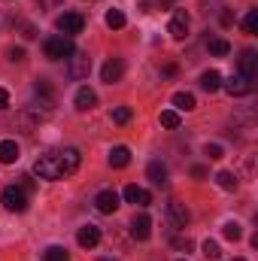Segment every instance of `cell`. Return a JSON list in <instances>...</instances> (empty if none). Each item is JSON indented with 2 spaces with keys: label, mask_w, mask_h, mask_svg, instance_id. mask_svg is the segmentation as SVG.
Segmentation results:
<instances>
[{
  "label": "cell",
  "mask_w": 258,
  "mask_h": 261,
  "mask_svg": "<svg viewBox=\"0 0 258 261\" xmlns=\"http://www.w3.org/2000/svg\"><path fill=\"white\" fill-rule=\"evenodd\" d=\"M79 164H82L79 149H73V146H67V149H49V152H43V155L37 158L34 173H37L40 179L55 182V179L73 176V173L79 170Z\"/></svg>",
  "instance_id": "1"
},
{
  "label": "cell",
  "mask_w": 258,
  "mask_h": 261,
  "mask_svg": "<svg viewBox=\"0 0 258 261\" xmlns=\"http://www.w3.org/2000/svg\"><path fill=\"white\" fill-rule=\"evenodd\" d=\"M43 52H46V58H49V61H67V58L76 52V46H73V40H70V37L58 34V37H49V40L43 43Z\"/></svg>",
  "instance_id": "2"
},
{
  "label": "cell",
  "mask_w": 258,
  "mask_h": 261,
  "mask_svg": "<svg viewBox=\"0 0 258 261\" xmlns=\"http://www.w3.org/2000/svg\"><path fill=\"white\" fill-rule=\"evenodd\" d=\"M0 203H3L9 213H24V210H28V192L18 189V186H6L3 195H0Z\"/></svg>",
  "instance_id": "3"
},
{
  "label": "cell",
  "mask_w": 258,
  "mask_h": 261,
  "mask_svg": "<svg viewBox=\"0 0 258 261\" xmlns=\"http://www.w3.org/2000/svg\"><path fill=\"white\" fill-rule=\"evenodd\" d=\"M88 73H91V58L85 52H73L67 58V76L70 79H88Z\"/></svg>",
  "instance_id": "4"
},
{
  "label": "cell",
  "mask_w": 258,
  "mask_h": 261,
  "mask_svg": "<svg viewBox=\"0 0 258 261\" xmlns=\"http://www.w3.org/2000/svg\"><path fill=\"white\" fill-rule=\"evenodd\" d=\"M55 28H58L64 37H73V34H79V31L85 28V18H82L79 12H64V15L55 18Z\"/></svg>",
  "instance_id": "5"
},
{
  "label": "cell",
  "mask_w": 258,
  "mask_h": 261,
  "mask_svg": "<svg viewBox=\"0 0 258 261\" xmlns=\"http://www.w3.org/2000/svg\"><path fill=\"white\" fill-rule=\"evenodd\" d=\"M222 88H225V91H228L231 97H246V94H252L255 82H249V79H246L243 73H234V76H231V79H228V82H225Z\"/></svg>",
  "instance_id": "6"
},
{
  "label": "cell",
  "mask_w": 258,
  "mask_h": 261,
  "mask_svg": "<svg viewBox=\"0 0 258 261\" xmlns=\"http://www.w3.org/2000/svg\"><path fill=\"white\" fill-rule=\"evenodd\" d=\"M94 206H97V213L113 216V213L119 210V195H116L113 189H104V192H97V195H94Z\"/></svg>",
  "instance_id": "7"
},
{
  "label": "cell",
  "mask_w": 258,
  "mask_h": 261,
  "mask_svg": "<svg viewBox=\"0 0 258 261\" xmlns=\"http://www.w3.org/2000/svg\"><path fill=\"white\" fill-rule=\"evenodd\" d=\"M76 240H79L82 249H94V246L100 243V228H97V225H82L79 234H76Z\"/></svg>",
  "instance_id": "8"
},
{
  "label": "cell",
  "mask_w": 258,
  "mask_h": 261,
  "mask_svg": "<svg viewBox=\"0 0 258 261\" xmlns=\"http://www.w3.org/2000/svg\"><path fill=\"white\" fill-rule=\"evenodd\" d=\"M122 76H125V61H122V58H110V61L104 64V70H100V79L110 82V85L119 82Z\"/></svg>",
  "instance_id": "9"
},
{
  "label": "cell",
  "mask_w": 258,
  "mask_h": 261,
  "mask_svg": "<svg viewBox=\"0 0 258 261\" xmlns=\"http://www.w3.org/2000/svg\"><path fill=\"white\" fill-rule=\"evenodd\" d=\"M237 73H243L249 82L258 79V55L252 52V49H246V52L240 55V70H237Z\"/></svg>",
  "instance_id": "10"
},
{
  "label": "cell",
  "mask_w": 258,
  "mask_h": 261,
  "mask_svg": "<svg viewBox=\"0 0 258 261\" xmlns=\"http://www.w3.org/2000/svg\"><path fill=\"white\" fill-rule=\"evenodd\" d=\"M131 234H134V240H149V234H152V219H149L146 213L134 216V222H131Z\"/></svg>",
  "instance_id": "11"
},
{
  "label": "cell",
  "mask_w": 258,
  "mask_h": 261,
  "mask_svg": "<svg viewBox=\"0 0 258 261\" xmlns=\"http://www.w3.org/2000/svg\"><path fill=\"white\" fill-rule=\"evenodd\" d=\"M170 37L173 40H186V34H189V15L179 9V12H173V18H170Z\"/></svg>",
  "instance_id": "12"
},
{
  "label": "cell",
  "mask_w": 258,
  "mask_h": 261,
  "mask_svg": "<svg viewBox=\"0 0 258 261\" xmlns=\"http://www.w3.org/2000/svg\"><path fill=\"white\" fill-rule=\"evenodd\" d=\"M128 164H131V149L128 146H113V149H110V167L122 170V167H128Z\"/></svg>",
  "instance_id": "13"
},
{
  "label": "cell",
  "mask_w": 258,
  "mask_h": 261,
  "mask_svg": "<svg viewBox=\"0 0 258 261\" xmlns=\"http://www.w3.org/2000/svg\"><path fill=\"white\" fill-rule=\"evenodd\" d=\"M73 103H76V110H82V113H85V110H91V107L97 103V94H94V91H91L88 85H82V88L76 91V97H73Z\"/></svg>",
  "instance_id": "14"
},
{
  "label": "cell",
  "mask_w": 258,
  "mask_h": 261,
  "mask_svg": "<svg viewBox=\"0 0 258 261\" xmlns=\"http://www.w3.org/2000/svg\"><path fill=\"white\" fill-rule=\"evenodd\" d=\"M167 213H170V219H173V225H176V228H186V225H189V219H192V216H189V210H186L179 200H170V203H167Z\"/></svg>",
  "instance_id": "15"
},
{
  "label": "cell",
  "mask_w": 258,
  "mask_h": 261,
  "mask_svg": "<svg viewBox=\"0 0 258 261\" xmlns=\"http://www.w3.org/2000/svg\"><path fill=\"white\" fill-rule=\"evenodd\" d=\"M125 200L128 203H137V206H149L152 203V195L146 189H140V186H128L125 189Z\"/></svg>",
  "instance_id": "16"
},
{
  "label": "cell",
  "mask_w": 258,
  "mask_h": 261,
  "mask_svg": "<svg viewBox=\"0 0 258 261\" xmlns=\"http://www.w3.org/2000/svg\"><path fill=\"white\" fill-rule=\"evenodd\" d=\"M146 176H149L155 186H167V167H164L161 161H149V167H146Z\"/></svg>",
  "instance_id": "17"
},
{
  "label": "cell",
  "mask_w": 258,
  "mask_h": 261,
  "mask_svg": "<svg viewBox=\"0 0 258 261\" xmlns=\"http://www.w3.org/2000/svg\"><path fill=\"white\" fill-rule=\"evenodd\" d=\"M18 161V143L15 140H3L0 143V164H15Z\"/></svg>",
  "instance_id": "18"
},
{
  "label": "cell",
  "mask_w": 258,
  "mask_h": 261,
  "mask_svg": "<svg viewBox=\"0 0 258 261\" xmlns=\"http://www.w3.org/2000/svg\"><path fill=\"white\" fill-rule=\"evenodd\" d=\"M200 88L210 91V94L219 91V88H222V73H219V70H207V73L200 76Z\"/></svg>",
  "instance_id": "19"
},
{
  "label": "cell",
  "mask_w": 258,
  "mask_h": 261,
  "mask_svg": "<svg viewBox=\"0 0 258 261\" xmlns=\"http://www.w3.org/2000/svg\"><path fill=\"white\" fill-rule=\"evenodd\" d=\"M216 182H219V189H225V192H234V189H237V173H231V170H222V173H216Z\"/></svg>",
  "instance_id": "20"
},
{
  "label": "cell",
  "mask_w": 258,
  "mask_h": 261,
  "mask_svg": "<svg viewBox=\"0 0 258 261\" xmlns=\"http://www.w3.org/2000/svg\"><path fill=\"white\" fill-rule=\"evenodd\" d=\"M194 103L197 100H194L192 91H176L173 94V107H179V110H194Z\"/></svg>",
  "instance_id": "21"
},
{
  "label": "cell",
  "mask_w": 258,
  "mask_h": 261,
  "mask_svg": "<svg viewBox=\"0 0 258 261\" xmlns=\"http://www.w3.org/2000/svg\"><path fill=\"white\" fill-rule=\"evenodd\" d=\"M131 107H113V113H110V119H113V125H128L131 122Z\"/></svg>",
  "instance_id": "22"
},
{
  "label": "cell",
  "mask_w": 258,
  "mask_h": 261,
  "mask_svg": "<svg viewBox=\"0 0 258 261\" xmlns=\"http://www.w3.org/2000/svg\"><path fill=\"white\" fill-rule=\"evenodd\" d=\"M43 261H70V252H67L64 246H49L43 252Z\"/></svg>",
  "instance_id": "23"
},
{
  "label": "cell",
  "mask_w": 258,
  "mask_h": 261,
  "mask_svg": "<svg viewBox=\"0 0 258 261\" xmlns=\"http://www.w3.org/2000/svg\"><path fill=\"white\" fill-rule=\"evenodd\" d=\"M107 28H113V31L125 28V12H122V9H110V12H107Z\"/></svg>",
  "instance_id": "24"
},
{
  "label": "cell",
  "mask_w": 258,
  "mask_h": 261,
  "mask_svg": "<svg viewBox=\"0 0 258 261\" xmlns=\"http://www.w3.org/2000/svg\"><path fill=\"white\" fill-rule=\"evenodd\" d=\"M161 125H164V128H179V113H176V110H164V113H161Z\"/></svg>",
  "instance_id": "25"
},
{
  "label": "cell",
  "mask_w": 258,
  "mask_h": 261,
  "mask_svg": "<svg viewBox=\"0 0 258 261\" xmlns=\"http://www.w3.org/2000/svg\"><path fill=\"white\" fill-rule=\"evenodd\" d=\"M243 31H246V34H255L258 31V9H249V12H246V18H243Z\"/></svg>",
  "instance_id": "26"
},
{
  "label": "cell",
  "mask_w": 258,
  "mask_h": 261,
  "mask_svg": "<svg viewBox=\"0 0 258 261\" xmlns=\"http://www.w3.org/2000/svg\"><path fill=\"white\" fill-rule=\"evenodd\" d=\"M210 52L222 58V55H228V52H231V46H228V40H210Z\"/></svg>",
  "instance_id": "27"
},
{
  "label": "cell",
  "mask_w": 258,
  "mask_h": 261,
  "mask_svg": "<svg viewBox=\"0 0 258 261\" xmlns=\"http://www.w3.org/2000/svg\"><path fill=\"white\" fill-rule=\"evenodd\" d=\"M222 234H225L228 240H240V237H243V231H240V225H237V222H225Z\"/></svg>",
  "instance_id": "28"
},
{
  "label": "cell",
  "mask_w": 258,
  "mask_h": 261,
  "mask_svg": "<svg viewBox=\"0 0 258 261\" xmlns=\"http://www.w3.org/2000/svg\"><path fill=\"white\" fill-rule=\"evenodd\" d=\"M203 255H207L210 261H216L219 255H222V249H219V243H216V240H207V243H203Z\"/></svg>",
  "instance_id": "29"
},
{
  "label": "cell",
  "mask_w": 258,
  "mask_h": 261,
  "mask_svg": "<svg viewBox=\"0 0 258 261\" xmlns=\"http://www.w3.org/2000/svg\"><path fill=\"white\" fill-rule=\"evenodd\" d=\"M207 155H210V161H219V158H225V149L219 143H207Z\"/></svg>",
  "instance_id": "30"
},
{
  "label": "cell",
  "mask_w": 258,
  "mask_h": 261,
  "mask_svg": "<svg viewBox=\"0 0 258 261\" xmlns=\"http://www.w3.org/2000/svg\"><path fill=\"white\" fill-rule=\"evenodd\" d=\"M173 246H176V249H183V252H192V249H194V243L189 240V237H176V240H173Z\"/></svg>",
  "instance_id": "31"
},
{
  "label": "cell",
  "mask_w": 258,
  "mask_h": 261,
  "mask_svg": "<svg viewBox=\"0 0 258 261\" xmlns=\"http://www.w3.org/2000/svg\"><path fill=\"white\" fill-rule=\"evenodd\" d=\"M6 55H9V61H24V49H21V46H12Z\"/></svg>",
  "instance_id": "32"
},
{
  "label": "cell",
  "mask_w": 258,
  "mask_h": 261,
  "mask_svg": "<svg viewBox=\"0 0 258 261\" xmlns=\"http://www.w3.org/2000/svg\"><path fill=\"white\" fill-rule=\"evenodd\" d=\"M64 0H40V6H46V9H55V6H61Z\"/></svg>",
  "instance_id": "33"
},
{
  "label": "cell",
  "mask_w": 258,
  "mask_h": 261,
  "mask_svg": "<svg viewBox=\"0 0 258 261\" xmlns=\"http://www.w3.org/2000/svg\"><path fill=\"white\" fill-rule=\"evenodd\" d=\"M192 176H197V179H203V176H207V170H203L200 164H194V167H192Z\"/></svg>",
  "instance_id": "34"
},
{
  "label": "cell",
  "mask_w": 258,
  "mask_h": 261,
  "mask_svg": "<svg viewBox=\"0 0 258 261\" xmlns=\"http://www.w3.org/2000/svg\"><path fill=\"white\" fill-rule=\"evenodd\" d=\"M3 107H9V94H6V88H0V110Z\"/></svg>",
  "instance_id": "35"
},
{
  "label": "cell",
  "mask_w": 258,
  "mask_h": 261,
  "mask_svg": "<svg viewBox=\"0 0 258 261\" xmlns=\"http://www.w3.org/2000/svg\"><path fill=\"white\" fill-rule=\"evenodd\" d=\"M24 37L31 40V37H37V31H34V24H24Z\"/></svg>",
  "instance_id": "36"
},
{
  "label": "cell",
  "mask_w": 258,
  "mask_h": 261,
  "mask_svg": "<svg viewBox=\"0 0 258 261\" xmlns=\"http://www.w3.org/2000/svg\"><path fill=\"white\" fill-rule=\"evenodd\" d=\"M234 261H246V258H234Z\"/></svg>",
  "instance_id": "37"
},
{
  "label": "cell",
  "mask_w": 258,
  "mask_h": 261,
  "mask_svg": "<svg viewBox=\"0 0 258 261\" xmlns=\"http://www.w3.org/2000/svg\"><path fill=\"white\" fill-rule=\"evenodd\" d=\"M100 261H110V258H100Z\"/></svg>",
  "instance_id": "38"
},
{
  "label": "cell",
  "mask_w": 258,
  "mask_h": 261,
  "mask_svg": "<svg viewBox=\"0 0 258 261\" xmlns=\"http://www.w3.org/2000/svg\"><path fill=\"white\" fill-rule=\"evenodd\" d=\"M179 261H186V258H179Z\"/></svg>",
  "instance_id": "39"
}]
</instances>
